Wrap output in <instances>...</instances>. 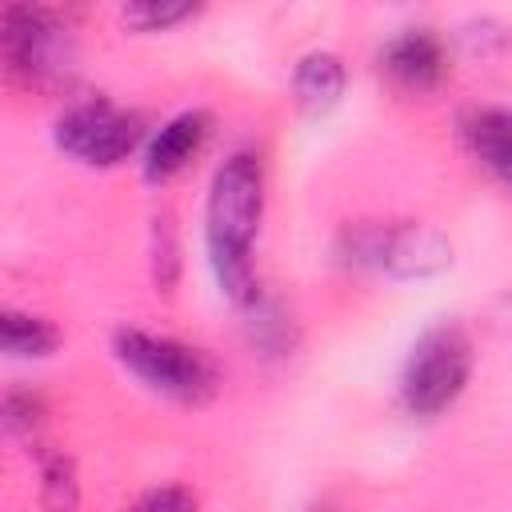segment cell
Instances as JSON below:
<instances>
[{"label":"cell","instance_id":"obj_1","mask_svg":"<svg viewBox=\"0 0 512 512\" xmlns=\"http://www.w3.org/2000/svg\"><path fill=\"white\" fill-rule=\"evenodd\" d=\"M264 216V168L252 152H232L208 188L204 208V244L220 292L232 304H252L260 296L252 272V244Z\"/></svg>","mask_w":512,"mask_h":512},{"label":"cell","instance_id":"obj_2","mask_svg":"<svg viewBox=\"0 0 512 512\" xmlns=\"http://www.w3.org/2000/svg\"><path fill=\"white\" fill-rule=\"evenodd\" d=\"M116 360L152 392L180 400V404H200L220 388V368L216 360L184 340L140 332V328H120L112 336Z\"/></svg>","mask_w":512,"mask_h":512},{"label":"cell","instance_id":"obj_3","mask_svg":"<svg viewBox=\"0 0 512 512\" xmlns=\"http://www.w3.org/2000/svg\"><path fill=\"white\" fill-rule=\"evenodd\" d=\"M0 52H4V68L32 88H60L76 72L72 28L52 8H36V4L4 8Z\"/></svg>","mask_w":512,"mask_h":512},{"label":"cell","instance_id":"obj_4","mask_svg":"<svg viewBox=\"0 0 512 512\" xmlns=\"http://www.w3.org/2000/svg\"><path fill=\"white\" fill-rule=\"evenodd\" d=\"M472 376V340L456 320L432 324L400 372V404L412 416H440Z\"/></svg>","mask_w":512,"mask_h":512},{"label":"cell","instance_id":"obj_5","mask_svg":"<svg viewBox=\"0 0 512 512\" xmlns=\"http://www.w3.org/2000/svg\"><path fill=\"white\" fill-rule=\"evenodd\" d=\"M140 140H144L140 116L128 108H116L112 100L72 104L56 120V144L88 168H116L136 152Z\"/></svg>","mask_w":512,"mask_h":512},{"label":"cell","instance_id":"obj_6","mask_svg":"<svg viewBox=\"0 0 512 512\" xmlns=\"http://www.w3.org/2000/svg\"><path fill=\"white\" fill-rule=\"evenodd\" d=\"M380 68L404 92H432L448 72V52L432 28H404L384 44Z\"/></svg>","mask_w":512,"mask_h":512},{"label":"cell","instance_id":"obj_7","mask_svg":"<svg viewBox=\"0 0 512 512\" xmlns=\"http://www.w3.org/2000/svg\"><path fill=\"white\" fill-rule=\"evenodd\" d=\"M208 140V116L204 112H180L172 120H164L148 144H144V156H140V168H144V180L148 184H164L172 180L176 172L188 168V160L200 152V144Z\"/></svg>","mask_w":512,"mask_h":512},{"label":"cell","instance_id":"obj_8","mask_svg":"<svg viewBox=\"0 0 512 512\" xmlns=\"http://www.w3.org/2000/svg\"><path fill=\"white\" fill-rule=\"evenodd\" d=\"M452 264V240L432 224H392L380 272L412 280V276H436Z\"/></svg>","mask_w":512,"mask_h":512},{"label":"cell","instance_id":"obj_9","mask_svg":"<svg viewBox=\"0 0 512 512\" xmlns=\"http://www.w3.org/2000/svg\"><path fill=\"white\" fill-rule=\"evenodd\" d=\"M460 140L500 184L512 188V108H468L460 116Z\"/></svg>","mask_w":512,"mask_h":512},{"label":"cell","instance_id":"obj_10","mask_svg":"<svg viewBox=\"0 0 512 512\" xmlns=\"http://www.w3.org/2000/svg\"><path fill=\"white\" fill-rule=\"evenodd\" d=\"M344 84H348V72H344V60L336 52H308L300 56L296 72H292V92H296V104L300 112L308 116H324L340 104L344 96Z\"/></svg>","mask_w":512,"mask_h":512},{"label":"cell","instance_id":"obj_11","mask_svg":"<svg viewBox=\"0 0 512 512\" xmlns=\"http://www.w3.org/2000/svg\"><path fill=\"white\" fill-rule=\"evenodd\" d=\"M60 344V332L52 320L44 316H32V312H16V308H4L0 312V348L12 356V360H40V356H52Z\"/></svg>","mask_w":512,"mask_h":512},{"label":"cell","instance_id":"obj_12","mask_svg":"<svg viewBox=\"0 0 512 512\" xmlns=\"http://www.w3.org/2000/svg\"><path fill=\"white\" fill-rule=\"evenodd\" d=\"M244 328H248V340L268 356H284L292 348V340H296L288 312L264 292L252 304H244Z\"/></svg>","mask_w":512,"mask_h":512},{"label":"cell","instance_id":"obj_13","mask_svg":"<svg viewBox=\"0 0 512 512\" xmlns=\"http://www.w3.org/2000/svg\"><path fill=\"white\" fill-rule=\"evenodd\" d=\"M40 500L48 512H76L80 480L68 452H40Z\"/></svg>","mask_w":512,"mask_h":512},{"label":"cell","instance_id":"obj_14","mask_svg":"<svg viewBox=\"0 0 512 512\" xmlns=\"http://www.w3.org/2000/svg\"><path fill=\"white\" fill-rule=\"evenodd\" d=\"M200 8L196 4H156V0H136V4H124L120 8V20L136 32H164L180 20H192Z\"/></svg>","mask_w":512,"mask_h":512},{"label":"cell","instance_id":"obj_15","mask_svg":"<svg viewBox=\"0 0 512 512\" xmlns=\"http://www.w3.org/2000/svg\"><path fill=\"white\" fill-rule=\"evenodd\" d=\"M44 420V396L32 388H8L4 392V428L12 436H32Z\"/></svg>","mask_w":512,"mask_h":512},{"label":"cell","instance_id":"obj_16","mask_svg":"<svg viewBox=\"0 0 512 512\" xmlns=\"http://www.w3.org/2000/svg\"><path fill=\"white\" fill-rule=\"evenodd\" d=\"M132 512H196V496L184 484H156L132 504Z\"/></svg>","mask_w":512,"mask_h":512},{"label":"cell","instance_id":"obj_17","mask_svg":"<svg viewBox=\"0 0 512 512\" xmlns=\"http://www.w3.org/2000/svg\"><path fill=\"white\" fill-rule=\"evenodd\" d=\"M152 252H156V256H152V276H156V284H160V288H172L180 260H176V232H172V220H168V216L156 220V248H152Z\"/></svg>","mask_w":512,"mask_h":512},{"label":"cell","instance_id":"obj_18","mask_svg":"<svg viewBox=\"0 0 512 512\" xmlns=\"http://www.w3.org/2000/svg\"><path fill=\"white\" fill-rule=\"evenodd\" d=\"M488 324H492V332L512 336V288L500 292V296L492 300V308H488Z\"/></svg>","mask_w":512,"mask_h":512}]
</instances>
